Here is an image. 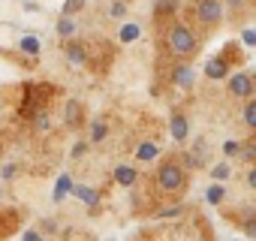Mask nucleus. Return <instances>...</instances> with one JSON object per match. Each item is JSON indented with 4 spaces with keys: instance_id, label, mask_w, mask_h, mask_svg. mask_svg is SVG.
<instances>
[{
    "instance_id": "f257e3e1",
    "label": "nucleus",
    "mask_w": 256,
    "mask_h": 241,
    "mask_svg": "<svg viewBox=\"0 0 256 241\" xmlns=\"http://www.w3.org/2000/svg\"><path fill=\"white\" fill-rule=\"evenodd\" d=\"M169 52L172 54H193L196 52V34L190 30V28H184V24H175L172 30H169Z\"/></svg>"
},
{
    "instance_id": "f03ea898",
    "label": "nucleus",
    "mask_w": 256,
    "mask_h": 241,
    "mask_svg": "<svg viewBox=\"0 0 256 241\" xmlns=\"http://www.w3.org/2000/svg\"><path fill=\"white\" fill-rule=\"evenodd\" d=\"M157 184H160V190H166V193L181 190V187H184V169H181L178 163H163L160 172H157Z\"/></svg>"
},
{
    "instance_id": "7ed1b4c3",
    "label": "nucleus",
    "mask_w": 256,
    "mask_h": 241,
    "mask_svg": "<svg viewBox=\"0 0 256 241\" xmlns=\"http://www.w3.org/2000/svg\"><path fill=\"white\" fill-rule=\"evenodd\" d=\"M196 16H199V22H205V24H220V18H223L220 0H199Z\"/></svg>"
},
{
    "instance_id": "20e7f679",
    "label": "nucleus",
    "mask_w": 256,
    "mask_h": 241,
    "mask_svg": "<svg viewBox=\"0 0 256 241\" xmlns=\"http://www.w3.org/2000/svg\"><path fill=\"white\" fill-rule=\"evenodd\" d=\"M226 78H229V94H232V96H241V100L253 96V78H250L247 72H232V76H226Z\"/></svg>"
},
{
    "instance_id": "39448f33",
    "label": "nucleus",
    "mask_w": 256,
    "mask_h": 241,
    "mask_svg": "<svg viewBox=\"0 0 256 241\" xmlns=\"http://www.w3.org/2000/svg\"><path fill=\"white\" fill-rule=\"evenodd\" d=\"M70 193H72V196H78V199H82L84 205H90V208H94V205L100 202V193H96L94 187H88V184H76V181H72Z\"/></svg>"
},
{
    "instance_id": "423d86ee",
    "label": "nucleus",
    "mask_w": 256,
    "mask_h": 241,
    "mask_svg": "<svg viewBox=\"0 0 256 241\" xmlns=\"http://www.w3.org/2000/svg\"><path fill=\"white\" fill-rule=\"evenodd\" d=\"M136 178H139L136 166H114V184H120V187H133Z\"/></svg>"
},
{
    "instance_id": "0eeeda50",
    "label": "nucleus",
    "mask_w": 256,
    "mask_h": 241,
    "mask_svg": "<svg viewBox=\"0 0 256 241\" xmlns=\"http://www.w3.org/2000/svg\"><path fill=\"white\" fill-rule=\"evenodd\" d=\"M205 76L214 78V82H217V78H226V76H229V64H226L223 58H211V60L205 64Z\"/></svg>"
},
{
    "instance_id": "6e6552de",
    "label": "nucleus",
    "mask_w": 256,
    "mask_h": 241,
    "mask_svg": "<svg viewBox=\"0 0 256 241\" xmlns=\"http://www.w3.org/2000/svg\"><path fill=\"white\" fill-rule=\"evenodd\" d=\"M187 136H190L187 118H184V114H172V139H175V142H187Z\"/></svg>"
},
{
    "instance_id": "1a4fd4ad",
    "label": "nucleus",
    "mask_w": 256,
    "mask_h": 241,
    "mask_svg": "<svg viewBox=\"0 0 256 241\" xmlns=\"http://www.w3.org/2000/svg\"><path fill=\"white\" fill-rule=\"evenodd\" d=\"M139 36H142V28H139L136 22H126V24L120 28V34H118V40H120L124 46H126V42H136Z\"/></svg>"
},
{
    "instance_id": "9d476101",
    "label": "nucleus",
    "mask_w": 256,
    "mask_h": 241,
    "mask_svg": "<svg viewBox=\"0 0 256 241\" xmlns=\"http://www.w3.org/2000/svg\"><path fill=\"white\" fill-rule=\"evenodd\" d=\"M193 70L190 66H175V72H172V82L178 84V88H193Z\"/></svg>"
},
{
    "instance_id": "9b49d317",
    "label": "nucleus",
    "mask_w": 256,
    "mask_h": 241,
    "mask_svg": "<svg viewBox=\"0 0 256 241\" xmlns=\"http://www.w3.org/2000/svg\"><path fill=\"white\" fill-rule=\"evenodd\" d=\"M70 187H72V178L64 172V175L58 178V184H54V193H52V199H54V202H64V199L70 196Z\"/></svg>"
},
{
    "instance_id": "f8f14e48",
    "label": "nucleus",
    "mask_w": 256,
    "mask_h": 241,
    "mask_svg": "<svg viewBox=\"0 0 256 241\" xmlns=\"http://www.w3.org/2000/svg\"><path fill=\"white\" fill-rule=\"evenodd\" d=\"M66 58H70V64L82 66V64L88 60V52H84V46H82V42H70V46H66Z\"/></svg>"
},
{
    "instance_id": "ddd939ff",
    "label": "nucleus",
    "mask_w": 256,
    "mask_h": 241,
    "mask_svg": "<svg viewBox=\"0 0 256 241\" xmlns=\"http://www.w3.org/2000/svg\"><path fill=\"white\" fill-rule=\"evenodd\" d=\"M157 154H160V145H157V142H142V145L136 148V160H142V163L154 160Z\"/></svg>"
},
{
    "instance_id": "4468645a",
    "label": "nucleus",
    "mask_w": 256,
    "mask_h": 241,
    "mask_svg": "<svg viewBox=\"0 0 256 241\" xmlns=\"http://www.w3.org/2000/svg\"><path fill=\"white\" fill-rule=\"evenodd\" d=\"M18 48H22L24 54H30V58H36V54L42 52V42H40V36H22V42H18Z\"/></svg>"
},
{
    "instance_id": "2eb2a0df",
    "label": "nucleus",
    "mask_w": 256,
    "mask_h": 241,
    "mask_svg": "<svg viewBox=\"0 0 256 241\" xmlns=\"http://www.w3.org/2000/svg\"><path fill=\"white\" fill-rule=\"evenodd\" d=\"M223 196H226V187L217 181V184H211L208 190H205V199H208V205H220L223 202Z\"/></svg>"
},
{
    "instance_id": "dca6fc26",
    "label": "nucleus",
    "mask_w": 256,
    "mask_h": 241,
    "mask_svg": "<svg viewBox=\"0 0 256 241\" xmlns=\"http://www.w3.org/2000/svg\"><path fill=\"white\" fill-rule=\"evenodd\" d=\"M78 120H82V106H78L76 100H70V102H66V124L76 127Z\"/></svg>"
},
{
    "instance_id": "f3484780",
    "label": "nucleus",
    "mask_w": 256,
    "mask_h": 241,
    "mask_svg": "<svg viewBox=\"0 0 256 241\" xmlns=\"http://www.w3.org/2000/svg\"><path fill=\"white\" fill-rule=\"evenodd\" d=\"M106 136H108V127H106V124H102V120L96 118V120H94V124H90V142H102Z\"/></svg>"
},
{
    "instance_id": "a211bd4d",
    "label": "nucleus",
    "mask_w": 256,
    "mask_h": 241,
    "mask_svg": "<svg viewBox=\"0 0 256 241\" xmlns=\"http://www.w3.org/2000/svg\"><path fill=\"white\" fill-rule=\"evenodd\" d=\"M244 124L256 127V102H253V96H247V106H244Z\"/></svg>"
},
{
    "instance_id": "6ab92c4d",
    "label": "nucleus",
    "mask_w": 256,
    "mask_h": 241,
    "mask_svg": "<svg viewBox=\"0 0 256 241\" xmlns=\"http://www.w3.org/2000/svg\"><path fill=\"white\" fill-rule=\"evenodd\" d=\"M58 34H60V36H72V34H76V22H70V16H60Z\"/></svg>"
},
{
    "instance_id": "aec40b11",
    "label": "nucleus",
    "mask_w": 256,
    "mask_h": 241,
    "mask_svg": "<svg viewBox=\"0 0 256 241\" xmlns=\"http://www.w3.org/2000/svg\"><path fill=\"white\" fill-rule=\"evenodd\" d=\"M78 10H84V0H64V10H60V16H76Z\"/></svg>"
},
{
    "instance_id": "412c9836",
    "label": "nucleus",
    "mask_w": 256,
    "mask_h": 241,
    "mask_svg": "<svg viewBox=\"0 0 256 241\" xmlns=\"http://www.w3.org/2000/svg\"><path fill=\"white\" fill-rule=\"evenodd\" d=\"M211 175H214V181H226V178L232 175V166H226V163H217V166L211 169Z\"/></svg>"
},
{
    "instance_id": "4be33fe9",
    "label": "nucleus",
    "mask_w": 256,
    "mask_h": 241,
    "mask_svg": "<svg viewBox=\"0 0 256 241\" xmlns=\"http://www.w3.org/2000/svg\"><path fill=\"white\" fill-rule=\"evenodd\" d=\"M175 6H178V0H157V4H154L157 16H163V12H172Z\"/></svg>"
},
{
    "instance_id": "5701e85b",
    "label": "nucleus",
    "mask_w": 256,
    "mask_h": 241,
    "mask_svg": "<svg viewBox=\"0 0 256 241\" xmlns=\"http://www.w3.org/2000/svg\"><path fill=\"white\" fill-rule=\"evenodd\" d=\"M223 154H226V157H235V154H241V142H238V139H229V142H223Z\"/></svg>"
},
{
    "instance_id": "b1692460",
    "label": "nucleus",
    "mask_w": 256,
    "mask_h": 241,
    "mask_svg": "<svg viewBox=\"0 0 256 241\" xmlns=\"http://www.w3.org/2000/svg\"><path fill=\"white\" fill-rule=\"evenodd\" d=\"M0 175H4V181H12V178L18 175V166H16V163H10V166L0 169Z\"/></svg>"
},
{
    "instance_id": "393cba45",
    "label": "nucleus",
    "mask_w": 256,
    "mask_h": 241,
    "mask_svg": "<svg viewBox=\"0 0 256 241\" xmlns=\"http://www.w3.org/2000/svg\"><path fill=\"white\" fill-rule=\"evenodd\" d=\"M241 42H244L247 48H250V46H256V34H253V30H244V36H241Z\"/></svg>"
},
{
    "instance_id": "a878e982",
    "label": "nucleus",
    "mask_w": 256,
    "mask_h": 241,
    "mask_svg": "<svg viewBox=\"0 0 256 241\" xmlns=\"http://www.w3.org/2000/svg\"><path fill=\"white\" fill-rule=\"evenodd\" d=\"M181 211H184L181 205H178V208H166V211H160V217H178Z\"/></svg>"
},
{
    "instance_id": "bb28decb",
    "label": "nucleus",
    "mask_w": 256,
    "mask_h": 241,
    "mask_svg": "<svg viewBox=\"0 0 256 241\" xmlns=\"http://www.w3.org/2000/svg\"><path fill=\"white\" fill-rule=\"evenodd\" d=\"M84 151H88V142H78V145H76V148H72V157H82V154H84Z\"/></svg>"
},
{
    "instance_id": "cd10ccee",
    "label": "nucleus",
    "mask_w": 256,
    "mask_h": 241,
    "mask_svg": "<svg viewBox=\"0 0 256 241\" xmlns=\"http://www.w3.org/2000/svg\"><path fill=\"white\" fill-rule=\"evenodd\" d=\"M40 238H42V235H40V232H34V229H28V232H24V241H40Z\"/></svg>"
},
{
    "instance_id": "c85d7f7f",
    "label": "nucleus",
    "mask_w": 256,
    "mask_h": 241,
    "mask_svg": "<svg viewBox=\"0 0 256 241\" xmlns=\"http://www.w3.org/2000/svg\"><path fill=\"white\" fill-rule=\"evenodd\" d=\"M108 12H112V16H124V4H112Z\"/></svg>"
},
{
    "instance_id": "c756f323",
    "label": "nucleus",
    "mask_w": 256,
    "mask_h": 241,
    "mask_svg": "<svg viewBox=\"0 0 256 241\" xmlns=\"http://www.w3.org/2000/svg\"><path fill=\"white\" fill-rule=\"evenodd\" d=\"M244 232H247V235H256V223H253V220H247V223H244Z\"/></svg>"
},
{
    "instance_id": "7c9ffc66",
    "label": "nucleus",
    "mask_w": 256,
    "mask_h": 241,
    "mask_svg": "<svg viewBox=\"0 0 256 241\" xmlns=\"http://www.w3.org/2000/svg\"><path fill=\"white\" fill-rule=\"evenodd\" d=\"M36 127H40V130H46V127H48V118H46V114H40V118H36Z\"/></svg>"
},
{
    "instance_id": "2f4dec72",
    "label": "nucleus",
    "mask_w": 256,
    "mask_h": 241,
    "mask_svg": "<svg viewBox=\"0 0 256 241\" xmlns=\"http://www.w3.org/2000/svg\"><path fill=\"white\" fill-rule=\"evenodd\" d=\"M247 184H250V187H256V169H250V172H247Z\"/></svg>"
},
{
    "instance_id": "473e14b6",
    "label": "nucleus",
    "mask_w": 256,
    "mask_h": 241,
    "mask_svg": "<svg viewBox=\"0 0 256 241\" xmlns=\"http://www.w3.org/2000/svg\"><path fill=\"white\" fill-rule=\"evenodd\" d=\"M253 154H256V148H253V145H247V148H244V157H247V160H253Z\"/></svg>"
},
{
    "instance_id": "72a5a7b5",
    "label": "nucleus",
    "mask_w": 256,
    "mask_h": 241,
    "mask_svg": "<svg viewBox=\"0 0 256 241\" xmlns=\"http://www.w3.org/2000/svg\"><path fill=\"white\" fill-rule=\"evenodd\" d=\"M229 6H232V10H241V6H244V0H229Z\"/></svg>"
}]
</instances>
